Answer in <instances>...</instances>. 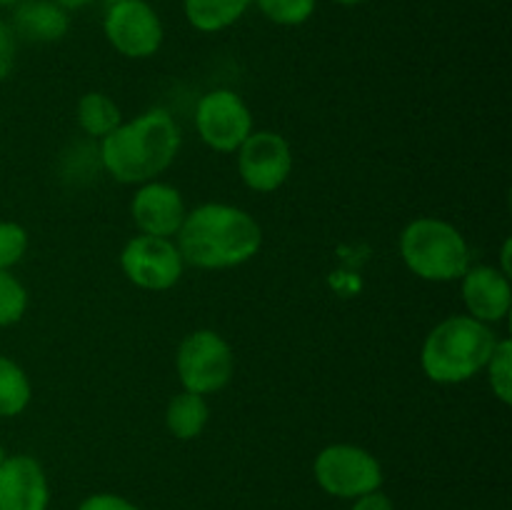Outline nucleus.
I'll return each mask as SVG.
<instances>
[{"mask_svg":"<svg viewBox=\"0 0 512 510\" xmlns=\"http://www.w3.org/2000/svg\"><path fill=\"white\" fill-rule=\"evenodd\" d=\"M263 230L243 208L205 203L185 215L178 230V250L188 265L203 270L238 268L258 255Z\"/></svg>","mask_w":512,"mask_h":510,"instance_id":"f257e3e1","label":"nucleus"},{"mask_svg":"<svg viewBox=\"0 0 512 510\" xmlns=\"http://www.w3.org/2000/svg\"><path fill=\"white\" fill-rule=\"evenodd\" d=\"M400 255L408 270L430 283L460 280L470 268V248L453 223L418 218L400 233Z\"/></svg>","mask_w":512,"mask_h":510,"instance_id":"20e7f679","label":"nucleus"},{"mask_svg":"<svg viewBox=\"0 0 512 510\" xmlns=\"http://www.w3.org/2000/svg\"><path fill=\"white\" fill-rule=\"evenodd\" d=\"M78 123L93 138H105L123 123V115L105 93H85L78 103Z\"/></svg>","mask_w":512,"mask_h":510,"instance_id":"a211bd4d","label":"nucleus"},{"mask_svg":"<svg viewBox=\"0 0 512 510\" xmlns=\"http://www.w3.org/2000/svg\"><path fill=\"white\" fill-rule=\"evenodd\" d=\"M15 50H18V40H15L13 28L8 23H0V83L13 73Z\"/></svg>","mask_w":512,"mask_h":510,"instance_id":"5701e85b","label":"nucleus"},{"mask_svg":"<svg viewBox=\"0 0 512 510\" xmlns=\"http://www.w3.org/2000/svg\"><path fill=\"white\" fill-rule=\"evenodd\" d=\"M313 473L320 488L335 498H360L383 485V468L378 458L350 443H335L320 450Z\"/></svg>","mask_w":512,"mask_h":510,"instance_id":"423d86ee","label":"nucleus"},{"mask_svg":"<svg viewBox=\"0 0 512 510\" xmlns=\"http://www.w3.org/2000/svg\"><path fill=\"white\" fill-rule=\"evenodd\" d=\"M495 345L498 335L490 325L470 315H450L428 333L420 365L433 383L458 385L485 370Z\"/></svg>","mask_w":512,"mask_h":510,"instance_id":"7ed1b4c3","label":"nucleus"},{"mask_svg":"<svg viewBox=\"0 0 512 510\" xmlns=\"http://www.w3.org/2000/svg\"><path fill=\"white\" fill-rule=\"evenodd\" d=\"M23 3V0H0V5H18Z\"/></svg>","mask_w":512,"mask_h":510,"instance_id":"cd10ccee","label":"nucleus"},{"mask_svg":"<svg viewBox=\"0 0 512 510\" xmlns=\"http://www.w3.org/2000/svg\"><path fill=\"white\" fill-rule=\"evenodd\" d=\"M253 0H183L185 18L200 33H218L243 18Z\"/></svg>","mask_w":512,"mask_h":510,"instance_id":"dca6fc26","label":"nucleus"},{"mask_svg":"<svg viewBox=\"0 0 512 510\" xmlns=\"http://www.w3.org/2000/svg\"><path fill=\"white\" fill-rule=\"evenodd\" d=\"M78 510H140L138 505H133L130 500L120 498V495L113 493H98V495H90L80 503Z\"/></svg>","mask_w":512,"mask_h":510,"instance_id":"b1692460","label":"nucleus"},{"mask_svg":"<svg viewBox=\"0 0 512 510\" xmlns=\"http://www.w3.org/2000/svg\"><path fill=\"white\" fill-rule=\"evenodd\" d=\"M488 380L493 393L498 395L500 403H512V343L508 338L498 340L493 355L488 360Z\"/></svg>","mask_w":512,"mask_h":510,"instance_id":"6ab92c4d","label":"nucleus"},{"mask_svg":"<svg viewBox=\"0 0 512 510\" xmlns=\"http://www.w3.org/2000/svg\"><path fill=\"white\" fill-rule=\"evenodd\" d=\"M108 5H115V3H123V0H105Z\"/></svg>","mask_w":512,"mask_h":510,"instance_id":"c756f323","label":"nucleus"},{"mask_svg":"<svg viewBox=\"0 0 512 510\" xmlns=\"http://www.w3.org/2000/svg\"><path fill=\"white\" fill-rule=\"evenodd\" d=\"M53 3L63 5L65 10H78V8H83V5H88L90 0H53Z\"/></svg>","mask_w":512,"mask_h":510,"instance_id":"a878e982","label":"nucleus"},{"mask_svg":"<svg viewBox=\"0 0 512 510\" xmlns=\"http://www.w3.org/2000/svg\"><path fill=\"white\" fill-rule=\"evenodd\" d=\"M103 30L108 43L125 58H150L163 45V23L145 0H123L110 5Z\"/></svg>","mask_w":512,"mask_h":510,"instance_id":"1a4fd4ad","label":"nucleus"},{"mask_svg":"<svg viewBox=\"0 0 512 510\" xmlns=\"http://www.w3.org/2000/svg\"><path fill=\"white\" fill-rule=\"evenodd\" d=\"M238 170L243 183L255 193H273L293 173V148L273 130L250 133L238 148Z\"/></svg>","mask_w":512,"mask_h":510,"instance_id":"9d476101","label":"nucleus"},{"mask_svg":"<svg viewBox=\"0 0 512 510\" xmlns=\"http://www.w3.org/2000/svg\"><path fill=\"white\" fill-rule=\"evenodd\" d=\"M8 458V455H5V448H3V443H0V465H3V460Z\"/></svg>","mask_w":512,"mask_h":510,"instance_id":"c85d7f7f","label":"nucleus"},{"mask_svg":"<svg viewBox=\"0 0 512 510\" xmlns=\"http://www.w3.org/2000/svg\"><path fill=\"white\" fill-rule=\"evenodd\" d=\"M260 13L278 25H303L315 13V0H255Z\"/></svg>","mask_w":512,"mask_h":510,"instance_id":"412c9836","label":"nucleus"},{"mask_svg":"<svg viewBox=\"0 0 512 510\" xmlns=\"http://www.w3.org/2000/svg\"><path fill=\"white\" fill-rule=\"evenodd\" d=\"M178 378L183 390L198 395H210L230 383L235 370L233 348L215 330H193L185 335L175 358Z\"/></svg>","mask_w":512,"mask_h":510,"instance_id":"39448f33","label":"nucleus"},{"mask_svg":"<svg viewBox=\"0 0 512 510\" xmlns=\"http://www.w3.org/2000/svg\"><path fill=\"white\" fill-rule=\"evenodd\" d=\"M335 3H340V5H360V3H365V0H335Z\"/></svg>","mask_w":512,"mask_h":510,"instance_id":"bb28decb","label":"nucleus"},{"mask_svg":"<svg viewBox=\"0 0 512 510\" xmlns=\"http://www.w3.org/2000/svg\"><path fill=\"white\" fill-rule=\"evenodd\" d=\"M195 128L208 148L218 153H235L253 133V113L233 90H210L198 100Z\"/></svg>","mask_w":512,"mask_h":510,"instance_id":"0eeeda50","label":"nucleus"},{"mask_svg":"<svg viewBox=\"0 0 512 510\" xmlns=\"http://www.w3.org/2000/svg\"><path fill=\"white\" fill-rule=\"evenodd\" d=\"M130 213H133V223L138 225L143 235L170 238V235H178L188 210H185V200L178 188L150 180V183L140 185L138 193L133 195Z\"/></svg>","mask_w":512,"mask_h":510,"instance_id":"9b49d317","label":"nucleus"},{"mask_svg":"<svg viewBox=\"0 0 512 510\" xmlns=\"http://www.w3.org/2000/svg\"><path fill=\"white\" fill-rule=\"evenodd\" d=\"M28 253V230L13 220H0V270H10Z\"/></svg>","mask_w":512,"mask_h":510,"instance_id":"4be33fe9","label":"nucleus"},{"mask_svg":"<svg viewBox=\"0 0 512 510\" xmlns=\"http://www.w3.org/2000/svg\"><path fill=\"white\" fill-rule=\"evenodd\" d=\"M50 500L43 465L30 455H10L0 465V510H45Z\"/></svg>","mask_w":512,"mask_h":510,"instance_id":"f8f14e48","label":"nucleus"},{"mask_svg":"<svg viewBox=\"0 0 512 510\" xmlns=\"http://www.w3.org/2000/svg\"><path fill=\"white\" fill-rule=\"evenodd\" d=\"M208 420V400H205V395L190 393V390L173 395V400L165 408V425H168L170 435L178 440H193L203 435Z\"/></svg>","mask_w":512,"mask_h":510,"instance_id":"2eb2a0df","label":"nucleus"},{"mask_svg":"<svg viewBox=\"0 0 512 510\" xmlns=\"http://www.w3.org/2000/svg\"><path fill=\"white\" fill-rule=\"evenodd\" d=\"M33 385L15 360L0 355V418L20 415L30 405Z\"/></svg>","mask_w":512,"mask_h":510,"instance_id":"f3484780","label":"nucleus"},{"mask_svg":"<svg viewBox=\"0 0 512 510\" xmlns=\"http://www.w3.org/2000/svg\"><path fill=\"white\" fill-rule=\"evenodd\" d=\"M13 33L28 43H58L70 28L68 10L53 0H23L13 13Z\"/></svg>","mask_w":512,"mask_h":510,"instance_id":"4468645a","label":"nucleus"},{"mask_svg":"<svg viewBox=\"0 0 512 510\" xmlns=\"http://www.w3.org/2000/svg\"><path fill=\"white\" fill-rule=\"evenodd\" d=\"M183 135L173 115L153 108L130 123H120L100 145V160L113 180L143 185L173 165Z\"/></svg>","mask_w":512,"mask_h":510,"instance_id":"f03ea898","label":"nucleus"},{"mask_svg":"<svg viewBox=\"0 0 512 510\" xmlns=\"http://www.w3.org/2000/svg\"><path fill=\"white\" fill-rule=\"evenodd\" d=\"M353 510H395L393 508V500L388 498L385 493L380 490H373V493H365L355 500Z\"/></svg>","mask_w":512,"mask_h":510,"instance_id":"393cba45","label":"nucleus"},{"mask_svg":"<svg viewBox=\"0 0 512 510\" xmlns=\"http://www.w3.org/2000/svg\"><path fill=\"white\" fill-rule=\"evenodd\" d=\"M28 310V290L10 270H0V328L15 325Z\"/></svg>","mask_w":512,"mask_h":510,"instance_id":"aec40b11","label":"nucleus"},{"mask_svg":"<svg viewBox=\"0 0 512 510\" xmlns=\"http://www.w3.org/2000/svg\"><path fill=\"white\" fill-rule=\"evenodd\" d=\"M460 280H463V303L470 318L485 325L505 320L512 305V288L503 270L493 265H475L465 270Z\"/></svg>","mask_w":512,"mask_h":510,"instance_id":"ddd939ff","label":"nucleus"},{"mask_svg":"<svg viewBox=\"0 0 512 510\" xmlns=\"http://www.w3.org/2000/svg\"><path fill=\"white\" fill-rule=\"evenodd\" d=\"M125 278L143 290H170L183 278L185 260L178 245L158 235H138L128 240L120 253Z\"/></svg>","mask_w":512,"mask_h":510,"instance_id":"6e6552de","label":"nucleus"}]
</instances>
